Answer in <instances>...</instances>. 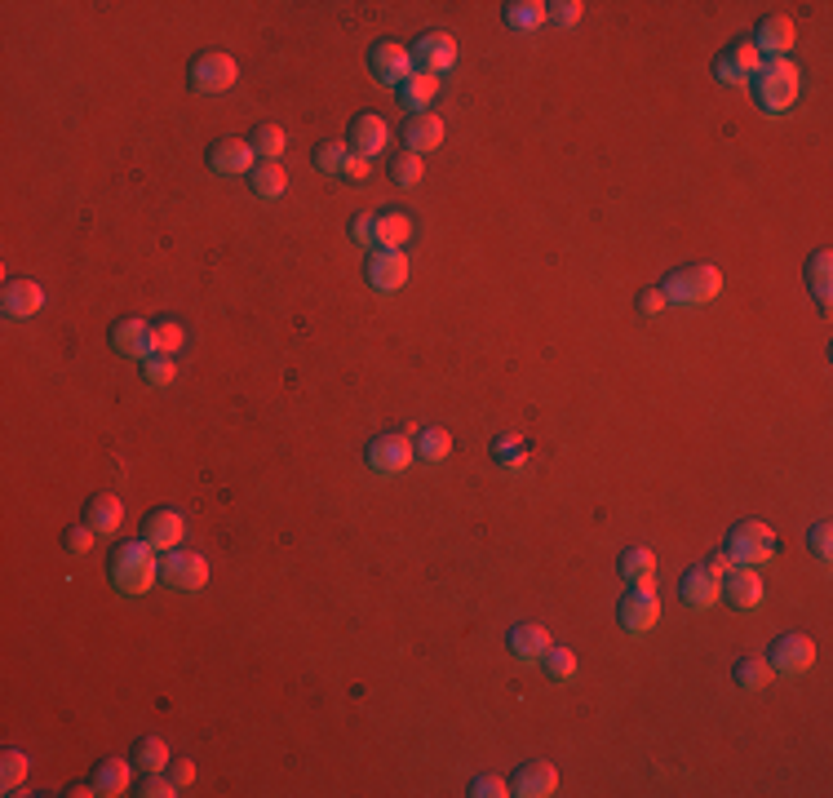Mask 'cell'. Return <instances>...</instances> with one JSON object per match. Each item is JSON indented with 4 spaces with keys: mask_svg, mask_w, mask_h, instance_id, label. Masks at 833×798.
I'll return each instance as SVG.
<instances>
[{
    "mask_svg": "<svg viewBox=\"0 0 833 798\" xmlns=\"http://www.w3.org/2000/svg\"><path fill=\"white\" fill-rule=\"evenodd\" d=\"M771 674H785V679H798V674H807L811 665H816V643L807 639V634H780L776 643H771Z\"/></svg>",
    "mask_w": 833,
    "mask_h": 798,
    "instance_id": "obj_7",
    "label": "cell"
},
{
    "mask_svg": "<svg viewBox=\"0 0 833 798\" xmlns=\"http://www.w3.org/2000/svg\"><path fill=\"white\" fill-rule=\"evenodd\" d=\"M439 94V76H426V71H413V76L399 85V107L408 111V116H421V111L435 102Z\"/></svg>",
    "mask_w": 833,
    "mask_h": 798,
    "instance_id": "obj_26",
    "label": "cell"
},
{
    "mask_svg": "<svg viewBox=\"0 0 833 798\" xmlns=\"http://www.w3.org/2000/svg\"><path fill=\"white\" fill-rule=\"evenodd\" d=\"M758 67H763V54L749 40H736V45H727L714 58V80L718 85H749L758 76Z\"/></svg>",
    "mask_w": 833,
    "mask_h": 798,
    "instance_id": "obj_10",
    "label": "cell"
},
{
    "mask_svg": "<svg viewBox=\"0 0 833 798\" xmlns=\"http://www.w3.org/2000/svg\"><path fill=\"white\" fill-rule=\"evenodd\" d=\"M639 311L643 315H661L665 311V293L661 289H643L639 293Z\"/></svg>",
    "mask_w": 833,
    "mask_h": 798,
    "instance_id": "obj_52",
    "label": "cell"
},
{
    "mask_svg": "<svg viewBox=\"0 0 833 798\" xmlns=\"http://www.w3.org/2000/svg\"><path fill=\"white\" fill-rule=\"evenodd\" d=\"M142 377H147L151 386H173L178 364H173V355H147V360H142Z\"/></svg>",
    "mask_w": 833,
    "mask_h": 798,
    "instance_id": "obj_42",
    "label": "cell"
},
{
    "mask_svg": "<svg viewBox=\"0 0 833 798\" xmlns=\"http://www.w3.org/2000/svg\"><path fill=\"white\" fill-rule=\"evenodd\" d=\"M0 306H5L9 320H32L40 306H45V289L36 280H9L5 293H0Z\"/></svg>",
    "mask_w": 833,
    "mask_h": 798,
    "instance_id": "obj_19",
    "label": "cell"
},
{
    "mask_svg": "<svg viewBox=\"0 0 833 798\" xmlns=\"http://www.w3.org/2000/svg\"><path fill=\"white\" fill-rule=\"evenodd\" d=\"M111 581L120 595H147L160 581V559L147 541H120L111 550Z\"/></svg>",
    "mask_w": 833,
    "mask_h": 798,
    "instance_id": "obj_1",
    "label": "cell"
},
{
    "mask_svg": "<svg viewBox=\"0 0 833 798\" xmlns=\"http://www.w3.org/2000/svg\"><path fill=\"white\" fill-rule=\"evenodd\" d=\"M413 457H417V448L408 435H377L373 444L364 448V462L373 475H404V470L413 466Z\"/></svg>",
    "mask_w": 833,
    "mask_h": 798,
    "instance_id": "obj_6",
    "label": "cell"
},
{
    "mask_svg": "<svg viewBox=\"0 0 833 798\" xmlns=\"http://www.w3.org/2000/svg\"><path fill=\"white\" fill-rule=\"evenodd\" d=\"M178 790H182V785L173 781L169 772H147V776H142V785H138L142 798H173Z\"/></svg>",
    "mask_w": 833,
    "mask_h": 798,
    "instance_id": "obj_44",
    "label": "cell"
},
{
    "mask_svg": "<svg viewBox=\"0 0 833 798\" xmlns=\"http://www.w3.org/2000/svg\"><path fill=\"white\" fill-rule=\"evenodd\" d=\"M616 621H621V630H630V634L652 630L656 621H661V599H656V590L652 586H630V595H625L621 608H616Z\"/></svg>",
    "mask_w": 833,
    "mask_h": 798,
    "instance_id": "obj_11",
    "label": "cell"
},
{
    "mask_svg": "<svg viewBox=\"0 0 833 798\" xmlns=\"http://www.w3.org/2000/svg\"><path fill=\"white\" fill-rule=\"evenodd\" d=\"M554 790H559V767L545 763V759L523 763L510 781V794H519V798H550Z\"/></svg>",
    "mask_w": 833,
    "mask_h": 798,
    "instance_id": "obj_16",
    "label": "cell"
},
{
    "mask_svg": "<svg viewBox=\"0 0 833 798\" xmlns=\"http://www.w3.org/2000/svg\"><path fill=\"white\" fill-rule=\"evenodd\" d=\"M413 63H417V71H426V76H444V71H452V67H457V40H452V32L417 36Z\"/></svg>",
    "mask_w": 833,
    "mask_h": 798,
    "instance_id": "obj_13",
    "label": "cell"
},
{
    "mask_svg": "<svg viewBox=\"0 0 833 798\" xmlns=\"http://www.w3.org/2000/svg\"><path fill=\"white\" fill-rule=\"evenodd\" d=\"M386 142H390V125L377 116V111H364V116H355V125H351V151H355V156H364V160L382 156Z\"/></svg>",
    "mask_w": 833,
    "mask_h": 798,
    "instance_id": "obj_18",
    "label": "cell"
},
{
    "mask_svg": "<svg viewBox=\"0 0 833 798\" xmlns=\"http://www.w3.org/2000/svg\"><path fill=\"white\" fill-rule=\"evenodd\" d=\"M182 342H187V329H182L178 320L164 315V320L151 324V355H178Z\"/></svg>",
    "mask_w": 833,
    "mask_h": 798,
    "instance_id": "obj_34",
    "label": "cell"
},
{
    "mask_svg": "<svg viewBox=\"0 0 833 798\" xmlns=\"http://www.w3.org/2000/svg\"><path fill=\"white\" fill-rule=\"evenodd\" d=\"M661 293H665V306H705L723 293V271L709 262L678 266V271L665 275Z\"/></svg>",
    "mask_w": 833,
    "mask_h": 798,
    "instance_id": "obj_3",
    "label": "cell"
},
{
    "mask_svg": "<svg viewBox=\"0 0 833 798\" xmlns=\"http://www.w3.org/2000/svg\"><path fill=\"white\" fill-rule=\"evenodd\" d=\"M581 9H585L581 0H554V5H545V14H550L559 27H577L581 23Z\"/></svg>",
    "mask_w": 833,
    "mask_h": 798,
    "instance_id": "obj_46",
    "label": "cell"
},
{
    "mask_svg": "<svg viewBox=\"0 0 833 798\" xmlns=\"http://www.w3.org/2000/svg\"><path fill=\"white\" fill-rule=\"evenodd\" d=\"M249 187L257 200H280L284 191H289V173L280 169V160H262V165H253V173H249Z\"/></svg>",
    "mask_w": 833,
    "mask_h": 798,
    "instance_id": "obj_28",
    "label": "cell"
},
{
    "mask_svg": "<svg viewBox=\"0 0 833 798\" xmlns=\"http://www.w3.org/2000/svg\"><path fill=\"white\" fill-rule=\"evenodd\" d=\"M413 448H417V457H421V462L439 466V462H444V457L452 453V435H448V431H439V426H430V431H417Z\"/></svg>",
    "mask_w": 833,
    "mask_h": 798,
    "instance_id": "obj_35",
    "label": "cell"
},
{
    "mask_svg": "<svg viewBox=\"0 0 833 798\" xmlns=\"http://www.w3.org/2000/svg\"><path fill=\"white\" fill-rule=\"evenodd\" d=\"M550 634H545L541 626H532V621H519V626H510L506 634V648H510V657L514 661H528V665H541L545 657V648H550Z\"/></svg>",
    "mask_w": 833,
    "mask_h": 798,
    "instance_id": "obj_20",
    "label": "cell"
},
{
    "mask_svg": "<svg viewBox=\"0 0 833 798\" xmlns=\"http://www.w3.org/2000/svg\"><path fill=\"white\" fill-rule=\"evenodd\" d=\"M492 457L501 462V470H523L528 466V444L514 439V435H501L497 444H492Z\"/></svg>",
    "mask_w": 833,
    "mask_h": 798,
    "instance_id": "obj_40",
    "label": "cell"
},
{
    "mask_svg": "<svg viewBox=\"0 0 833 798\" xmlns=\"http://www.w3.org/2000/svg\"><path fill=\"white\" fill-rule=\"evenodd\" d=\"M811 550H816L820 559H833V528H829V519H820V524L811 528Z\"/></svg>",
    "mask_w": 833,
    "mask_h": 798,
    "instance_id": "obj_49",
    "label": "cell"
},
{
    "mask_svg": "<svg viewBox=\"0 0 833 798\" xmlns=\"http://www.w3.org/2000/svg\"><path fill=\"white\" fill-rule=\"evenodd\" d=\"M23 781H27V754L5 750V759H0V785H5V794H18Z\"/></svg>",
    "mask_w": 833,
    "mask_h": 798,
    "instance_id": "obj_41",
    "label": "cell"
},
{
    "mask_svg": "<svg viewBox=\"0 0 833 798\" xmlns=\"http://www.w3.org/2000/svg\"><path fill=\"white\" fill-rule=\"evenodd\" d=\"M807 284H811V293H816V302L829 311V302H833L829 298V293H833V253L820 249L816 258L807 262Z\"/></svg>",
    "mask_w": 833,
    "mask_h": 798,
    "instance_id": "obj_31",
    "label": "cell"
},
{
    "mask_svg": "<svg viewBox=\"0 0 833 798\" xmlns=\"http://www.w3.org/2000/svg\"><path fill=\"white\" fill-rule=\"evenodd\" d=\"M390 178H395V187H408L413 191L421 178H426V160L413 156V151H399L395 160H390Z\"/></svg>",
    "mask_w": 833,
    "mask_h": 798,
    "instance_id": "obj_37",
    "label": "cell"
},
{
    "mask_svg": "<svg viewBox=\"0 0 833 798\" xmlns=\"http://www.w3.org/2000/svg\"><path fill=\"white\" fill-rule=\"evenodd\" d=\"M129 781H133V767L125 759H107L94 767V790L102 798H116V794H129Z\"/></svg>",
    "mask_w": 833,
    "mask_h": 798,
    "instance_id": "obj_30",
    "label": "cell"
},
{
    "mask_svg": "<svg viewBox=\"0 0 833 798\" xmlns=\"http://www.w3.org/2000/svg\"><path fill=\"white\" fill-rule=\"evenodd\" d=\"M111 346H116L120 355H129V360H147L151 355V324L147 320H116V329H111Z\"/></svg>",
    "mask_w": 833,
    "mask_h": 798,
    "instance_id": "obj_22",
    "label": "cell"
},
{
    "mask_svg": "<svg viewBox=\"0 0 833 798\" xmlns=\"http://www.w3.org/2000/svg\"><path fill=\"white\" fill-rule=\"evenodd\" d=\"M373 231H377V213H355L351 218V240L373 249Z\"/></svg>",
    "mask_w": 833,
    "mask_h": 798,
    "instance_id": "obj_48",
    "label": "cell"
},
{
    "mask_svg": "<svg viewBox=\"0 0 833 798\" xmlns=\"http://www.w3.org/2000/svg\"><path fill=\"white\" fill-rule=\"evenodd\" d=\"M749 45H754L763 58H785L789 49H794V23H789L785 14H771L754 27V40H749Z\"/></svg>",
    "mask_w": 833,
    "mask_h": 798,
    "instance_id": "obj_17",
    "label": "cell"
},
{
    "mask_svg": "<svg viewBox=\"0 0 833 798\" xmlns=\"http://www.w3.org/2000/svg\"><path fill=\"white\" fill-rule=\"evenodd\" d=\"M94 541H98V532L89 528V524L85 528H71L67 537H63V550H67V555H89V550H94Z\"/></svg>",
    "mask_w": 833,
    "mask_h": 798,
    "instance_id": "obj_47",
    "label": "cell"
},
{
    "mask_svg": "<svg viewBox=\"0 0 833 798\" xmlns=\"http://www.w3.org/2000/svg\"><path fill=\"white\" fill-rule=\"evenodd\" d=\"M249 142H253V151H257L262 160H280V156H284V147H289V138H284V129H280V125H257Z\"/></svg>",
    "mask_w": 833,
    "mask_h": 798,
    "instance_id": "obj_38",
    "label": "cell"
},
{
    "mask_svg": "<svg viewBox=\"0 0 833 798\" xmlns=\"http://www.w3.org/2000/svg\"><path fill=\"white\" fill-rule=\"evenodd\" d=\"M346 160H351L346 142H324V147L315 151V169L320 173H346Z\"/></svg>",
    "mask_w": 833,
    "mask_h": 798,
    "instance_id": "obj_43",
    "label": "cell"
},
{
    "mask_svg": "<svg viewBox=\"0 0 833 798\" xmlns=\"http://www.w3.org/2000/svg\"><path fill=\"white\" fill-rule=\"evenodd\" d=\"M727 555H732L736 568H758L776 555V532L758 519H740V524L727 532Z\"/></svg>",
    "mask_w": 833,
    "mask_h": 798,
    "instance_id": "obj_4",
    "label": "cell"
},
{
    "mask_svg": "<svg viewBox=\"0 0 833 798\" xmlns=\"http://www.w3.org/2000/svg\"><path fill=\"white\" fill-rule=\"evenodd\" d=\"M164 772H169L173 781L182 785V790H187V785L195 781V763H191V759H169V767H164Z\"/></svg>",
    "mask_w": 833,
    "mask_h": 798,
    "instance_id": "obj_51",
    "label": "cell"
},
{
    "mask_svg": "<svg viewBox=\"0 0 833 798\" xmlns=\"http://www.w3.org/2000/svg\"><path fill=\"white\" fill-rule=\"evenodd\" d=\"M368 71H373L382 85H404L408 76L417 71V63H413V49L408 45H395V40H377L373 49H368Z\"/></svg>",
    "mask_w": 833,
    "mask_h": 798,
    "instance_id": "obj_8",
    "label": "cell"
},
{
    "mask_svg": "<svg viewBox=\"0 0 833 798\" xmlns=\"http://www.w3.org/2000/svg\"><path fill=\"white\" fill-rule=\"evenodd\" d=\"M718 595H723V581L709 577L705 568H692L683 581H678V599H683L687 608H714Z\"/></svg>",
    "mask_w": 833,
    "mask_h": 798,
    "instance_id": "obj_25",
    "label": "cell"
},
{
    "mask_svg": "<svg viewBox=\"0 0 833 798\" xmlns=\"http://www.w3.org/2000/svg\"><path fill=\"white\" fill-rule=\"evenodd\" d=\"M364 173H368V160L351 151V160H346V178H364Z\"/></svg>",
    "mask_w": 833,
    "mask_h": 798,
    "instance_id": "obj_53",
    "label": "cell"
},
{
    "mask_svg": "<svg viewBox=\"0 0 833 798\" xmlns=\"http://www.w3.org/2000/svg\"><path fill=\"white\" fill-rule=\"evenodd\" d=\"M182 537H187V519H182L178 510H151L147 524H142V541H147L156 555H169V550H178Z\"/></svg>",
    "mask_w": 833,
    "mask_h": 798,
    "instance_id": "obj_14",
    "label": "cell"
},
{
    "mask_svg": "<svg viewBox=\"0 0 833 798\" xmlns=\"http://www.w3.org/2000/svg\"><path fill=\"white\" fill-rule=\"evenodd\" d=\"M413 240V218L408 213H377L373 249H404Z\"/></svg>",
    "mask_w": 833,
    "mask_h": 798,
    "instance_id": "obj_27",
    "label": "cell"
},
{
    "mask_svg": "<svg viewBox=\"0 0 833 798\" xmlns=\"http://www.w3.org/2000/svg\"><path fill=\"white\" fill-rule=\"evenodd\" d=\"M253 160H257V151L249 138H222V142H213V151H209V169L222 173V178L253 173Z\"/></svg>",
    "mask_w": 833,
    "mask_h": 798,
    "instance_id": "obj_15",
    "label": "cell"
},
{
    "mask_svg": "<svg viewBox=\"0 0 833 798\" xmlns=\"http://www.w3.org/2000/svg\"><path fill=\"white\" fill-rule=\"evenodd\" d=\"M545 18L550 14H545L541 0H510L506 5V27H514V32H537Z\"/></svg>",
    "mask_w": 833,
    "mask_h": 798,
    "instance_id": "obj_32",
    "label": "cell"
},
{
    "mask_svg": "<svg viewBox=\"0 0 833 798\" xmlns=\"http://www.w3.org/2000/svg\"><path fill=\"white\" fill-rule=\"evenodd\" d=\"M749 85H754L758 107H763L767 116H780V111H789V107L798 102L802 71L789 63V58H767V63L758 67V76L749 80Z\"/></svg>",
    "mask_w": 833,
    "mask_h": 798,
    "instance_id": "obj_2",
    "label": "cell"
},
{
    "mask_svg": "<svg viewBox=\"0 0 833 798\" xmlns=\"http://www.w3.org/2000/svg\"><path fill=\"white\" fill-rule=\"evenodd\" d=\"M169 745L160 741V736H142L138 745H133V763L142 767V772H164V767H169Z\"/></svg>",
    "mask_w": 833,
    "mask_h": 798,
    "instance_id": "obj_36",
    "label": "cell"
},
{
    "mask_svg": "<svg viewBox=\"0 0 833 798\" xmlns=\"http://www.w3.org/2000/svg\"><path fill=\"white\" fill-rule=\"evenodd\" d=\"M470 794H475V798H506L510 781H506V776H497V772H483V776L470 781Z\"/></svg>",
    "mask_w": 833,
    "mask_h": 798,
    "instance_id": "obj_45",
    "label": "cell"
},
{
    "mask_svg": "<svg viewBox=\"0 0 833 798\" xmlns=\"http://www.w3.org/2000/svg\"><path fill=\"white\" fill-rule=\"evenodd\" d=\"M701 568L709 572V577H718V581H723V577H732V572H736V564H732V555H727V550H718V555H709Z\"/></svg>",
    "mask_w": 833,
    "mask_h": 798,
    "instance_id": "obj_50",
    "label": "cell"
},
{
    "mask_svg": "<svg viewBox=\"0 0 833 798\" xmlns=\"http://www.w3.org/2000/svg\"><path fill=\"white\" fill-rule=\"evenodd\" d=\"M364 280L377 293H395L408 284V258L404 249H373V258L364 262Z\"/></svg>",
    "mask_w": 833,
    "mask_h": 798,
    "instance_id": "obj_12",
    "label": "cell"
},
{
    "mask_svg": "<svg viewBox=\"0 0 833 798\" xmlns=\"http://www.w3.org/2000/svg\"><path fill=\"white\" fill-rule=\"evenodd\" d=\"M723 595L732 608H758L763 603V577H758V568H736L732 577H723Z\"/></svg>",
    "mask_w": 833,
    "mask_h": 798,
    "instance_id": "obj_23",
    "label": "cell"
},
{
    "mask_svg": "<svg viewBox=\"0 0 833 798\" xmlns=\"http://www.w3.org/2000/svg\"><path fill=\"white\" fill-rule=\"evenodd\" d=\"M160 581H169L182 595H195V590L209 586V564H204V555L178 546V550H169V555H160Z\"/></svg>",
    "mask_w": 833,
    "mask_h": 798,
    "instance_id": "obj_5",
    "label": "cell"
},
{
    "mask_svg": "<svg viewBox=\"0 0 833 798\" xmlns=\"http://www.w3.org/2000/svg\"><path fill=\"white\" fill-rule=\"evenodd\" d=\"M732 679L740 683L745 692H763L776 674H771V665H767V657H740L736 661V670H732Z\"/></svg>",
    "mask_w": 833,
    "mask_h": 798,
    "instance_id": "obj_33",
    "label": "cell"
},
{
    "mask_svg": "<svg viewBox=\"0 0 833 798\" xmlns=\"http://www.w3.org/2000/svg\"><path fill=\"white\" fill-rule=\"evenodd\" d=\"M541 665L550 670V679H559V683L577 679V652H572V648H559V643H550V648H545V657H541Z\"/></svg>",
    "mask_w": 833,
    "mask_h": 798,
    "instance_id": "obj_39",
    "label": "cell"
},
{
    "mask_svg": "<svg viewBox=\"0 0 833 798\" xmlns=\"http://www.w3.org/2000/svg\"><path fill=\"white\" fill-rule=\"evenodd\" d=\"M85 524L98 532V537H111V532H120V524H125V501H120L116 493H98V497H89V506H85Z\"/></svg>",
    "mask_w": 833,
    "mask_h": 798,
    "instance_id": "obj_21",
    "label": "cell"
},
{
    "mask_svg": "<svg viewBox=\"0 0 833 798\" xmlns=\"http://www.w3.org/2000/svg\"><path fill=\"white\" fill-rule=\"evenodd\" d=\"M616 568H621V577L630 581V586H656V555L647 546H630Z\"/></svg>",
    "mask_w": 833,
    "mask_h": 798,
    "instance_id": "obj_29",
    "label": "cell"
},
{
    "mask_svg": "<svg viewBox=\"0 0 833 798\" xmlns=\"http://www.w3.org/2000/svg\"><path fill=\"white\" fill-rule=\"evenodd\" d=\"M240 80V63L231 54H200L191 63V89L195 94H226Z\"/></svg>",
    "mask_w": 833,
    "mask_h": 798,
    "instance_id": "obj_9",
    "label": "cell"
},
{
    "mask_svg": "<svg viewBox=\"0 0 833 798\" xmlns=\"http://www.w3.org/2000/svg\"><path fill=\"white\" fill-rule=\"evenodd\" d=\"M439 142H444V120L439 116H408L404 125V147L413 151V156H426V151H439Z\"/></svg>",
    "mask_w": 833,
    "mask_h": 798,
    "instance_id": "obj_24",
    "label": "cell"
}]
</instances>
